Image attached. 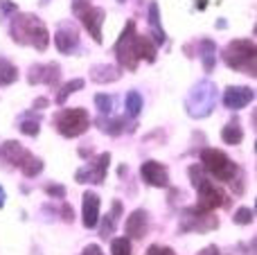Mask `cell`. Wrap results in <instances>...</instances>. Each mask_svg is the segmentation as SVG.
Returning a JSON list of instances; mask_svg holds the SVG:
<instances>
[{
    "mask_svg": "<svg viewBox=\"0 0 257 255\" xmlns=\"http://www.w3.org/2000/svg\"><path fill=\"white\" fill-rule=\"evenodd\" d=\"M9 34H12L14 43L18 45H32L39 52H45L50 45V32L43 25L41 18L34 14H18L14 16L12 25H9Z\"/></svg>",
    "mask_w": 257,
    "mask_h": 255,
    "instance_id": "obj_1",
    "label": "cell"
},
{
    "mask_svg": "<svg viewBox=\"0 0 257 255\" xmlns=\"http://www.w3.org/2000/svg\"><path fill=\"white\" fill-rule=\"evenodd\" d=\"M190 179H192V185L199 190V203H196V210L212 212L214 208L226 206V194L210 181V176L205 174V170L201 165L190 167Z\"/></svg>",
    "mask_w": 257,
    "mask_h": 255,
    "instance_id": "obj_2",
    "label": "cell"
},
{
    "mask_svg": "<svg viewBox=\"0 0 257 255\" xmlns=\"http://www.w3.org/2000/svg\"><path fill=\"white\" fill-rule=\"evenodd\" d=\"M223 61L228 68L244 75L255 77L257 68H255V43L246 39H235L223 48Z\"/></svg>",
    "mask_w": 257,
    "mask_h": 255,
    "instance_id": "obj_3",
    "label": "cell"
},
{
    "mask_svg": "<svg viewBox=\"0 0 257 255\" xmlns=\"http://www.w3.org/2000/svg\"><path fill=\"white\" fill-rule=\"evenodd\" d=\"M217 106V86L210 79H203L190 90V95L185 97V108L190 117H208Z\"/></svg>",
    "mask_w": 257,
    "mask_h": 255,
    "instance_id": "obj_4",
    "label": "cell"
},
{
    "mask_svg": "<svg viewBox=\"0 0 257 255\" xmlns=\"http://www.w3.org/2000/svg\"><path fill=\"white\" fill-rule=\"evenodd\" d=\"M201 167L208 172L210 176H214L221 183H230L237 174H239V167L221 152V149H203L201 152Z\"/></svg>",
    "mask_w": 257,
    "mask_h": 255,
    "instance_id": "obj_5",
    "label": "cell"
},
{
    "mask_svg": "<svg viewBox=\"0 0 257 255\" xmlns=\"http://www.w3.org/2000/svg\"><path fill=\"white\" fill-rule=\"evenodd\" d=\"M54 126L63 138H77V136L88 131L90 117L84 108H61L54 115Z\"/></svg>",
    "mask_w": 257,
    "mask_h": 255,
    "instance_id": "obj_6",
    "label": "cell"
},
{
    "mask_svg": "<svg viewBox=\"0 0 257 255\" xmlns=\"http://www.w3.org/2000/svg\"><path fill=\"white\" fill-rule=\"evenodd\" d=\"M136 39H138V32H136V23L128 21L124 32L120 34V39H117L115 43V54H117V61H120L122 68H126V70H136L138 68V48H136Z\"/></svg>",
    "mask_w": 257,
    "mask_h": 255,
    "instance_id": "obj_7",
    "label": "cell"
},
{
    "mask_svg": "<svg viewBox=\"0 0 257 255\" xmlns=\"http://www.w3.org/2000/svg\"><path fill=\"white\" fill-rule=\"evenodd\" d=\"M108 163H111V154H99L93 163H88L86 167L75 172V181L77 183H93V185H99L104 183L106 179V172H108Z\"/></svg>",
    "mask_w": 257,
    "mask_h": 255,
    "instance_id": "obj_8",
    "label": "cell"
},
{
    "mask_svg": "<svg viewBox=\"0 0 257 255\" xmlns=\"http://www.w3.org/2000/svg\"><path fill=\"white\" fill-rule=\"evenodd\" d=\"M219 226V219L212 217L210 212H201L196 208H190L183 217V224H181V230L187 233V230H199V233H205V230H212Z\"/></svg>",
    "mask_w": 257,
    "mask_h": 255,
    "instance_id": "obj_9",
    "label": "cell"
},
{
    "mask_svg": "<svg viewBox=\"0 0 257 255\" xmlns=\"http://www.w3.org/2000/svg\"><path fill=\"white\" fill-rule=\"evenodd\" d=\"M140 176L151 188H169V172L163 163L158 161H145L140 167Z\"/></svg>",
    "mask_w": 257,
    "mask_h": 255,
    "instance_id": "obj_10",
    "label": "cell"
},
{
    "mask_svg": "<svg viewBox=\"0 0 257 255\" xmlns=\"http://www.w3.org/2000/svg\"><path fill=\"white\" fill-rule=\"evenodd\" d=\"M59 77H61V68H59V63H36V66H32L27 81H30V84L57 86Z\"/></svg>",
    "mask_w": 257,
    "mask_h": 255,
    "instance_id": "obj_11",
    "label": "cell"
},
{
    "mask_svg": "<svg viewBox=\"0 0 257 255\" xmlns=\"http://www.w3.org/2000/svg\"><path fill=\"white\" fill-rule=\"evenodd\" d=\"M81 16V23H84V27L88 30V34L93 36L97 43H102V25L104 21H106V12H104L102 7H86L84 12H79Z\"/></svg>",
    "mask_w": 257,
    "mask_h": 255,
    "instance_id": "obj_12",
    "label": "cell"
},
{
    "mask_svg": "<svg viewBox=\"0 0 257 255\" xmlns=\"http://www.w3.org/2000/svg\"><path fill=\"white\" fill-rule=\"evenodd\" d=\"M253 99H255V90L248 88V86H230L223 93V104L230 111H239V108L248 106Z\"/></svg>",
    "mask_w": 257,
    "mask_h": 255,
    "instance_id": "obj_13",
    "label": "cell"
},
{
    "mask_svg": "<svg viewBox=\"0 0 257 255\" xmlns=\"http://www.w3.org/2000/svg\"><path fill=\"white\" fill-rule=\"evenodd\" d=\"M0 158H5V161L12 163L14 167H18V170H23L34 156H32V152H27L21 143L9 140V143H5L3 147H0Z\"/></svg>",
    "mask_w": 257,
    "mask_h": 255,
    "instance_id": "obj_14",
    "label": "cell"
},
{
    "mask_svg": "<svg viewBox=\"0 0 257 255\" xmlns=\"http://www.w3.org/2000/svg\"><path fill=\"white\" fill-rule=\"evenodd\" d=\"M54 45H57V50L63 54L75 52L77 45H79V32H77L72 25L63 23V25L57 30V34H54Z\"/></svg>",
    "mask_w": 257,
    "mask_h": 255,
    "instance_id": "obj_15",
    "label": "cell"
},
{
    "mask_svg": "<svg viewBox=\"0 0 257 255\" xmlns=\"http://www.w3.org/2000/svg\"><path fill=\"white\" fill-rule=\"evenodd\" d=\"M147 228H149V217H147L145 210H133L131 217H126L124 221V230L128 237L133 239H142L147 235Z\"/></svg>",
    "mask_w": 257,
    "mask_h": 255,
    "instance_id": "obj_16",
    "label": "cell"
},
{
    "mask_svg": "<svg viewBox=\"0 0 257 255\" xmlns=\"http://www.w3.org/2000/svg\"><path fill=\"white\" fill-rule=\"evenodd\" d=\"M81 215H84L86 228H95L99 221V197L95 192L84 194V206H81Z\"/></svg>",
    "mask_w": 257,
    "mask_h": 255,
    "instance_id": "obj_17",
    "label": "cell"
},
{
    "mask_svg": "<svg viewBox=\"0 0 257 255\" xmlns=\"http://www.w3.org/2000/svg\"><path fill=\"white\" fill-rule=\"evenodd\" d=\"M149 27H151V36H154V43L156 45H163L165 43V30H163V25H160V7H158V3H151L149 5Z\"/></svg>",
    "mask_w": 257,
    "mask_h": 255,
    "instance_id": "obj_18",
    "label": "cell"
},
{
    "mask_svg": "<svg viewBox=\"0 0 257 255\" xmlns=\"http://www.w3.org/2000/svg\"><path fill=\"white\" fill-rule=\"evenodd\" d=\"M199 57L201 61H203V68L205 72H212L214 63H217V45H214V41L210 39H201L199 41Z\"/></svg>",
    "mask_w": 257,
    "mask_h": 255,
    "instance_id": "obj_19",
    "label": "cell"
},
{
    "mask_svg": "<svg viewBox=\"0 0 257 255\" xmlns=\"http://www.w3.org/2000/svg\"><path fill=\"white\" fill-rule=\"evenodd\" d=\"M120 68L108 66V63H102V66H93L90 70V79L97 81V84H106V81H117L120 79Z\"/></svg>",
    "mask_w": 257,
    "mask_h": 255,
    "instance_id": "obj_20",
    "label": "cell"
},
{
    "mask_svg": "<svg viewBox=\"0 0 257 255\" xmlns=\"http://www.w3.org/2000/svg\"><path fill=\"white\" fill-rule=\"evenodd\" d=\"M136 48H138V59H145V61L154 63L156 61V52H158V45L149 39V36L138 34L136 39Z\"/></svg>",
    "mask_w": 257,
    "mask_h": 255,
    "instance_id": "obj_21",
    "label": "cell"
},
{
    "mask_svg": "<svg viewBox=\"0 0 257 255\" xmlns=\"http://www.w3.org/2000/svg\"><path fill=\"white\" fill-rule=\"evenodd\" d=\"M120 215H122V203L120 201H113L111 212L106 215L102 230H99V235H102V237H111L113 230H115V226H117V221H120Z\"/></svg>",
    "mask_w": 257,
    "mask_h": 255,
    "instance_id": "obj_22",
    "label": "cell"
},
{
    "mask_svg": "<svg viewBox=\"0 0 257 255\" xmlns=\"http://www.w3.org/2000/svg\"><path fill=\"white\" fill-rule=\"evenodd\" d=\"M18 79V68L9 59L0 57V86H12Z\"/></svg>",
    "mask_w": 257,
    "mask_h": 255,
    "instance_id": "obj_23",
    "label": "cell"
},
{
    "mask_svg": "<svg viewBox=\"0 0 257 255\" xmlns=\"http://www.w3.org/2000/svg\"><path fill=\"white\" fill-rule=\"evenodd\" d=\"M221 138L226 145H239L241 140H244V131H241V126H239V120H232L230 124L223 126Z\"/></svg>",
    "mask_w": 257,
    "mask_h": 255,
    "instance_id": "obj_24",
    "label": "cell"
},
{
    "mask_svg": "<svg viewBox=\"0 0 257 255\" xmlns=\"http://www.w3.org/2000/svg\"><path fill=\"white\" fill-rule=\"evenodd\" d=\"M81 88H84V79H72V81H68V84H63L61 86V93L57 95V104H59V106H63V104H66V99H68V95L77 93V90H81Z\"/></svg>",
    "mask_w": 257,
    "mask_h": 255,
    "instance_id": "obj_25",
    "label": "cell"
},
{
    "mask_svg": "<svg viewBox=\"0 0 257 255\" xmlns=\"http://www.w3.org/2000/svg\"><path fill=\"white\" fill-rule=\"evenodd\" d=\"M99 129L108 136H120L124 131V117H115V120H99Z\"/></svg>",
    "mask_w": 257,
    "mask_h": 255,
    "instance_id": "obj_26",
    "label": "cell"
},
{
    "mask_svg": "<svg viewBox=\"0 0 257 255\" xmlns=\"http://www.w3.org/2000/svg\"><path fill=\"white\" fill-rule=\"evenodd\" d=\"M140 111H142L140 93H138V90H128V93H126V113L131 117H136V115H140Z\"/></svg>",
    "mask_w": 257,
    "mask_h": 255,
    "instance_id": "obj_27",
    "label": "cell"
},
{
    "mask_svg": "<svg viewBox=\"0 0 257 255\" xmlns=\"http://www.w3.org/2000/svg\"><path fill=\"white\" fill-rule=\"evenodd\" d=\"M111 253L113 255H131V242L128 237H117L111 242Z\"/></svg>",
    "mask_w": 257,
    "mask_h": 255,
    "instance_id": "obj_28",
    "label": "cell"
},
{
    "mask_svg": "<svg viewBox=\"0 0 257 255\" xmlns=\"http://www.w3.org/2000/svg\"><path fill=\"white\" fill-rule=\"evenodd\" d=\"M255 219V210L253 208H239V210L235 212V217H232V221L239 226H246V224H253Z\"/></svg>",
    "mask_w": 257,
    "mask_h": 255,
    "instance_id": "obj_29",
    "label": "cell"
},
{
    "mask_svg": "<svg viewBox=\"0 0 257 255\" xmlns=\"http://www.w3.org/2000/svg\"><path fill=\"white\" fill-rule=\"evenodd\" d=\"M95 104H97L99 113H111L113 111V97H108V95H95Z\"/></svg>",
    "mask_w": 257,
    "mask_h": 255,
    "instance_id": "obj_30",
    "label": "cell"
},
{
    "mask_svg": "<svg viewBox=\"0 0 257 255\" xmlns=\"http://www.w3.org/2000/svg\"><path fill=\"white\" fill-rule=\"evenodd\" d=\"M18 129H21V134H25V136H39V120H34V122L23 120Z\"/></svg>",
    "mask_w": 257,
    "mask_h": 255,
    "instance_id": "obj_31",
    "label": "cell"
},
{
    "mask_svg": "<svg viewBox=\"0 0 257 255\" xmlns=\"http://www.w3.org/2000/svg\"><path fill=\"white\" fill-rule=\"evenodd\" d=\"M45 192H48L52 199H66V188H63V185L52 183V185H48V188H45Z\"/></svg>",
    "mask_w": 257,
    "mask_h": 255,
    "instance_id": "obj_32",
    "label": "cell"
},
{
    "mask_svg": "<svg viewBox=\"0 0 257 255\" xmlns=\"http://www.w3.org/2000/svg\"><path fill=\"white\" fill-rule=\"evenodd\" d=\"M145 255H176V253H174L169 246H160V244H154V246L147 248Z\"/></svg>",
    "mask_w": 257,
    "mask_h": 255,
    "instance_id": "obj_33",
    "label": "cell"
},
{
    "mask_svg": "<svg viewBox=\"0 0 257 255\" xmlns=\"http://www.w3.org/2000/svg\"><path fill=\"white\" fill-rule=\"evenodd\" d=\"M0 12H3V16H9V14H16V5L12 3V0H0Z\"/></svg>",
    "mask_w": 257,
    "mask_h": 255,
    "instance_id": "obj_34",
    "label": "cell"
},
{
    "mask_svg": "<svg viewBox=\"0 0 257 255\" xmlns=\"http://www.w3.org/2000/svg\"><path fill=\"white\" fill-rule=\"evenodd\" d=\"M81 255H104V253H102V248H99L97 244H88V246L81 251Z\"/></svg>",
    "mask_w": 257,
    "mask_h": 255,
    "instance_id": "obj_35",
    "label": "cell"
},
{
    "mask_svg": "<svg viewBox=\"0 0 257 255\" xmlns=\"http://www.w3.org/2000/svg\"><path fill=\"white\" fill-rule=\"evenodd\" d=\"M63 219L70 221V224H72V219H75V217H72V208L70 206H63Z\"/></svg>",
    "mask_w": 257,
    "mask_h": 255,
    "instance_id": "obj_36",
    "label": "cell"
},
{
    "mask_svg": "<svg viewBox=\"0 0 257 255\" xmlns=\"http://www.w3.org/2000/svg\"><path fill=\"white\" fill-rule=\"evenodd\" d=\"M199 255H219V248L217 246H208V248H203Z\"/></svg>",
    "mask_w": 257,
    "mask_h": 255,
    "instance_id": "obj_37",
    "label": "cell"
},
{
    "mask_svg": "<svg viewBox=\"0 0 257 255\" xmlns=\"http://www.w3.org/2000/svg\"><path fill=\"white\" fill-rule=\"evenodd\" d=\"M45 106H48V99H45V97H39L34 102V108H45Z\"/></svg>",
    "mask_w": 257,
    "mask_h": 255,
    "instance_id": "obj_38",
    "label": "cell"
},
{
    "mask_svg": "<svg viewBox=\"0 0 257 255\" xmlns=\"http://www.w3.org/2000/svg\"><path fill=\"white\" fill-rule=\"evenodd\" d=\"M5 199H7V194H5L3 185H0V208H3V206H5Z\"/></svg>",
    "mask_w": 257,
    "mask_h": 255,
    "instance_id": "obj_39",
    "label": "cell"
},
{
    "mask_svg": "<svg viewBox=\"0 0 257 255\" xmlns=\"http://www.w3.org/2000/svg\"><path fill=\"white\" fill-rule=\"evenodd\" d=\"M205 7V3H203V0H201V9H203Z\"/></svg>",
    "mask_w": 257,
    "mask_h": 255,
    "instance_id": "obj_40",
    "label": "cell"
},
{
    "mask_svg": "<svg viewBox=\"0 0 257 255\" xmlns=\"http://www.w3.org/2000/svg\"><path fill=\"white\" fill-rule=\"evenodd\" d=\"M41 3H43V5H45V3H48V0H41Z\"/></svg>",
    "mask_w": 257,
    "mask_h": 255,
    "instance_id": "obj_41",
    "label": "cell"
},
{
    "mask_svg": "<svg viewBox=\"0 0 257 255\" xmlns=\"http://www.w3.org/2000/svg\"><path fill=\"white\" fill-rule=\"evenodd\" d=\"M120 3H124V0H120Z\"/></svg>",
    "mask_w": 257,
    "mask_h": 255,
    "instance_id": "obj_42",
    "label": "cell"
}]
</instances>
